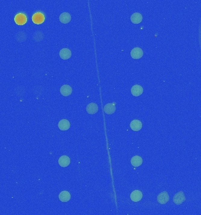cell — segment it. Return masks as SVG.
Here are the masks:
<instances>
[{
  "label": "cell",
  "mask_w": 201,
  "mask_h": 215,
  "mask_svg": "<svg viewBox=\"0 0 201 215\" xmlns=\"http://www.w3.org/2000/svg\"><path fill=\"white\" fill-rule=\"evenodd\" d=\"M58 163L63 168L67 167L70 163V159L67 156H62L58 159Z\"/></svg>",
  "instance_id": "cell-9"
},
{
  "label": "cell",
  "mask_w": 201,
  "mask_h": 215,
  "mask_svg": "<svg viewBox=\"0 0 201 215\" xmlns=\"http://www.w3.org/2000/svg\"><path fill=\"white\" fill-rule=\"evenodd\" d=\"M143 88L139 85H135L134 86H132L131 89V92L134 97L140 96L143 94Z\"/></svg>",
  "instance_id": "cell-8"
},
{
  "label": "cell",
  "mask_w": 201,
  "mask_h": 215,
  "mask_svg": "<svg viewBox=\"0 0 201 215\" xmlns=\"http://www.w3.org/2000/svg\"><path fill=\"white\" fill-rule=\"evenodd\" d=\"M143 194L139 190H134L130 194V198L134 202H138L142 198Z\"/></svg>",
  "instance_id": "cell-7"
},
{
  "label": "cell",
  "mask_w": 201,
  "mask_h": 215,
  "mask_svg": "<svg viewBox=\"0 0 201 215\" xmlns=\"http://www.w3.org/2000/svg\"><path fill=\"white\" fill-rule=\"evenodd\" d=\"M143 160L139 156H134L131 159V163L134 167H138L142 164Z\"/></svg>",
  "instance_id": "cell-18"
},
{
  "label": "cell",
  "mask_w": 201,
  "mask_h": 215,
  "mask_svg": "<svg viewBox=\"0 0 201 215\" xmlns=\"http://www.w3.org/2000/svg\"><path fill=\"white\" fill-rule=\"evenodd\" d=\"M86 111L90 114H93L98 111V106L96 103H91L86 106Z\"/></svg>",
  "instance_id": "cell-12"
},
{
  "label": "cell",
  "mask_w": 201,
  "mask_h": 215,
  "mask_svg": "<svg viewBox=\"0 0 201 215\" xmlns=\"http://www.w3.org/2000/svg\"><path fill=\"white\" fill-rule=\"evenodd\" d=\"M60 92L64 97L69 96L72 94V88L70 85H64L60 88Z\"/></svg>",
  "instance_id": "cell-10"
},
{
  "label": "cell",
  "mask_w": 201,
  "mask_h": 215,
  "mask_svg": "<svg viewBox=\"0 0 201 215\" xmlns=\"http://www.w3.org/2000/svg\"><path fill=\"white\" fill-rule=\"evenodd\" d=\"M59 19H60V21L62 23L67 24L68 23L70 22V21H71V16L68 13L64 12V13H63L60 16Z\"/></svg>",
  "instance_id": "cell-17"
},
{
  "label": "cell",
  "mask_w": 201,
  "mask_h": 215,
  "mask_svg": "<svg viewBox=\"0 0 201 215\" xmlns=\"http://www.w3.org/2000/svg\"><path fill=\"white\" fill-rule=\"evenodd\" d=\"M170 200V196L167 191H163L157 196V201L161 204H165Z\"/></svg>",
  "instance_id": "cell-1"
},
{
  "label": "cell",
  "mask_w": 201,
  "mask_h": 215,
  "mask_svg": "<svg viewBox=\"0 0 201 215\" xmlns=\"http://www.w3.org/2000/svg\"><path fill=\"white\" fill-rule=\"evenodd\" d=\"M130 55L133 59H139L143 56V51L141 48L139 47H136L131 51Z\"/></svg>",
  "instance_id": "cell-3"
},
{
  "label": "cell",
  "mask_w": 201,
  "mask_h": 215,
  "mask_svg": "<svg viewBox=\"0 0 201 215\" xmlns=\"http://www.w3.org/2000/svg\"><path fill=\"white\" fill-rule=\"evenodd\" d=\"M58 127L61 130H67L70 127V124L66 119H63L58 122Z\"/></svg>",
  "instance_id": "cell-13"
},
{
  "label": "cell",
  "mask_w": 201,
  "mask_h": 215,
  "mask_svg": "<svg viewBox=\"0 0 201 215\" xmlns=\"http://www.w3.org/2000/svg\"><path fill=\"white\" fill-rule=\"evenodd\" d=\"M32 21L37 24H41L44 21V16L41 13H36L32 16Z\"/></svg>",
  "instance_id": "cell-4"
},
{
  "label": "cell",
  "mask_w": 201,
  "mask_h": 215,
  "mask_svg": "<svg viewBox=\"0 0 201 215\" xmlns=\"http://www.w3.org/2000/svg\"><path fill=\"white\" fill-rule=\"evenodd\" d=\"M185 200L186 198L184 194L182 191H180L179 193L176 194L173 197V201L177 205L181 204L185 201Z\"/></svg>",
  "instance_id": "cell-2"
},
{
  "label": "cell",
  "mask_w": 201,
  "mask_h": 215,
  "mask_svg": "<svg viewBox=\"0 0 201 215\" xmlns=\"http://www.w3.org/2000/svg\"><path fill=\"white\" fill-rule=\"evenodd\" d=\"M130 20L134 24H139L142 21V16L139 13H134L131 16Z\"/></svg>",
  "instance_id": "cell-16"
},
{
  "label": "cell",
  "mask_w": 201,
  "mask_h": 215,
  "mask_svg": "<svg viewBox=\"0 0 201 215\" xmlns=\"http://www.w3.org/2000/svg\"><path fill=\"white\" fill-rule=\"evenodd\" d=\"M14 21L18 25H23L27 22V18L24 14L19 13L15 16Z\"/></svg>",
  "instance_id": "cell-6"
},
{
  "label": "cell",
  "mask_w": 201,
  "mask_h": 215,
  "mask_svg": "<svg viewBox=\"0 0 201 215\" xmlns=\"http://www.w3.org/2000/svg\"><path fill=\"white\" fill-rule=\"evenodd\" d=\"M59 55L60 56V57L63 59V60H67L68 59H70L71 56V52L70 50V49L67 48H63L62 50H60Z\"/></svg>",
  "instance_id": "cell-5"
},
{
  "label": "cell",
  "mask_w": 201,
  "mask_h": 215,
  "mask_svg": "<svg viewBox=\"0 0 201 215\" xmlns=\"http://www.w3.org/2000/svg\"><path fill=\"white\" fill-rule=\"evenodd\" d=\"M71 198V195L67 191H63L59 194V199L62 202H67Z\"/></svg>",
  "instance_id": "cell-15"
},
{
  "label": "cell",
  "mask_w": 201,
  "mask_h": 215,
  "mask_svg": "<svg viewBox=\"0 0 201 215\" xmlns=\"http://www.w3.org/2000/svg\"><path fill=\"white\" fill-rule=\"evenodd\" d=\"M23 32H19L18 34H17L18 35H16V40H17V41H18V42H20V43H22V42H23V41H24L26 39V34H24V35H23V36H22V35L23 34Z\"/></svg>",
  "instance_id": "cell-19"
},
{
  "label": "cell",
  "mask_w": 201,
  "mask_h": 215,
  "mask_svg": "<svg viewBox=\"0 0 201 215\" xmlns=\"http://www.w3.org/2000/svg\"><path fill=\"white\" fill-rule=\"evenodd\" d=\"M115 103H108L107 104L104 108V112L107 114H111L114 113L115 111Z\"/></svg>",
  "instance_id": "cell-11"
},
{
  "label": "cell",
  "mask_w": 201,
  "mask_h": 215,
  "mask_svg": "<svg viewBox=\"0 0 201 215\" xmlns=\"http://www.w3.org/2000/svg\"><path fill=\"white\" fill-rule=\"evenodd\" d=\"M130 128L134 131H139L142 128V122L139 120H133L130 123Z\"/></svg>",
  "instance_id": "cell-14"
}]
</instances>
